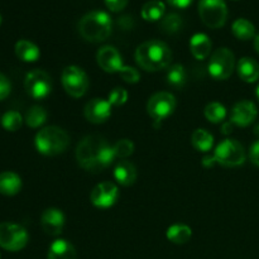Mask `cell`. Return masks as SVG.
<instances>
[{"instance_id": "obj_1", "label": "cell", "mask_w": 259, "mask_h": 259, "mask_svg": "<svg viewBox=\"0 0 259 259\" xmlns=\"http://www.w3.org/2000/svg\"><path fill=\"white\" fill-rule=\"evenodd\" d=\"M115 153L111 144L104 137L88 136L77 144L76 159L83 169L89 172H99L115 161Z\"/></svg>"}, {"instance_id": "obj_2", "label": "cell", "mask_w": 259, "mask_h": 259, "mask_svg": "<svg viewBox=\"0 0 259 259\" xmlns=\"http://www.w3.org/2000/svg\"><path fill=\"white\" fill-rule=\"evenodd\" d=\"M136 62L148 72L166 70L172 61V52L168 46L158 39H151L142 43L136 50Z\"/></svg>"}, {"instance_id": "obj_3", "label": "cell", "mask_w": 259, "mask_h": 259, "mask_svg": "<svg viewBox=\"0 0 259 259\" xmlns=\"http://www.w3.org/2000/svg\"><path fill=\"white\" fill-rule=\"evenodd\" d=\"M113 29V20L110 15L103 10H94L81 18L78 23V32L88 42L99 43L109 38Z\"/></svg>"}, {"instance_id": "obj_4", "label": "cell", "mask_w": 259, "mask_h": 259, "mask_svg": "<svg viewBox=\"0 0 259 259\" xmlns=\"http://www.w3.org/2000/svg\"><path fill=\"white\" fill-rule=\"evenodd\" d=\"M34 146L43 156H58L70 146V136L60 126H46L35 134Z\"/></svg>"}, {"instance_id": "obj_5", "label": "cell", "mask_w": 259, "mask_h": 259, "mask_svg": "<svg viewBox=\"0 0 259 259\" xmlns=\"http://www.w3.org/2000/svg\"><path fill=\"white\" fill-rule=\"evenodd\" d=\"M235 68L234 53L229 48H218L210 57L207 71L217 81H225L232 76Z\"/></svg>"}, {"instance_id": "obj_6", "label": "cell", "mask_w": 259, "mask_h": 259, "mask_svg": "<svg viewBox=\"0 0 259 259\" xmlns=\"http://www.w3.org/2000/svg\"><path fill=\"white\" fill-rule=\"evenodd\" d=\"M212 157L217 164L238 167L245 162V151L244 147L235 139H224L217 146Z\"/></svg>"}, {"instance_id": "obj_7", "label": "cell", "mask_w": 259, "mask_h": 259, "mask_svg": "<svg viewBox=\"0 0 259 259\" xmlns=\"http://www.w3.org/2000/svg\"><path fill=\"white\" fill-rule=\"evenodd\" d=\"M199 15L206 27L218 29L227 23L228 7L224 0H200Z\"/></svg>"}, {"instance_id": "obj_8", "label": "cell", "mask_w": 259, "mask_h": 259, "mask_svg": "<svg viewBox=\"0 0 259 259\" xmlns=\"http://www.w3.org/2000/svg\"><path fill=\"white\" fill-rule=\"evenodd\" d=\"M28 233L22 225L0 223V247L9 252H19L28 244Z\"/></svg>"}, {"instance_id": "obj_9", "label": "cell", "mask_w": 259, "mask_h": 259, "mask_svg": "<svg viewBox=\"0 0 259 259\" xmlns=\"http://www.w3.org/2000/svg\"><path fill=\"white\" fill-rule=\"evenodd\" d=\"M176 105V98L171 93L161 91L149 98L147 103V113L154 121H162L174 114Z\"/></svg>"}, {"instance_id": "obj_10", "label": "cell", "mask_w": 259, "mask_h": 259, "mask_svg": "<svg viewBox=\"0 0 259 259\" xmlns=\"http://www.w3.org/2000/svg\"><path fill=\"white\" fill-rule=\"evenodd\" d=\"M62 85L70 96L82 98L89 89V77L82 68L67 66L62 72Z\"/></svg>"}, {"instance_id": "obj_11", "label": "cell", "mask_w": 259, "mask_h": 259, "mask_svg": "<svg viewBox=\"0 0 259 259\" xmlns=\"http://www.w3.org/2000/svg\"><path fill=\"white\" fill-rule=\"evenodd\" d=\"M24 88L30 98L43 100L52 93V80L46 71L33 70L25 76Z\"/></svg>"}, {"instance_id": "obj_12", "label": "cell", "mask_w": 259, "mask_h": 259, "mask_svg": "<svg viewBox=\"0 0 259 259\" xmlns=\"http://www.w3.org/2000/svg\"><path fill=\"white\" fill-rule=\"evenodd\" d=\"M119 199V189L113 182H101L96 185L90 194V201L99 209H109L114 206Z\"/></svg>"}, {"instance_id": "obj_13", "label": "cell", "mask_w": 259, "mask_h": 259, "mask_svg": "<svg viewBox=\"0 0 259 259\" xmlns=\"http://www.w3.org/2000/svg\"><path fill=\"white\" fill-rule=\"evenodd\" d=\"M96 61L101 70L108 73H119L124 67L123 58L113 46H104L96 53Z\"/></svg>"}, {"instance_id": "obj_14", "label": "cell", "mask_w": 259, "mask_h": 259, "mask_svg": "<svg viewBox=\"0 0 259 259\" xmlns=\"http://www.w3.org/2000/svg\"><path fill=\"white\" fill-rule=\"evenodd\" d=\"M113 106L108 101V99H91L83 108V115L90 123L101 124L105 123L111 116Z\"/></svg>"}, {"instance_id": "obj_15", "label": "cell", "mask_w": 259, "mask_h": 259, "mask_svg": "<svg viewBox=\"0 0 259 259\" xmlns=\"http://www.w3.org/2000/svg\"><path fill=\"white\" fill-rule=\"evenodd\" d=\"M258 110L254 103L249 100L238 101L232 110V116H230V123L237 126H245L250 125L253 121L257 119Z\"/></svg>"}, {"instance_id": "obj_16", "label": "cell", "mask_w": 259, "mask_h": 259, "mask_svg": "<svg viewBox=\"0 0 259 259\" xmlns=\"http://www.w3.org/2000/svg\"><path fill=\"white\" fill-rule=\"evenodd\" d=\"M65 214L60 209H56V207L46 209L42 212V217H40V227H42L43 232L46 234L51 235V237L60 235L62 233L63 227H65Z\"/></svg>"}, {"instance_id": "obj_17", "label": "cell", "mask_w": 259, "mask_h": 259, "mask_svg": "<svg viewBox=\"0 0 259 259\" xmlns=\"http://www.w3.org/2000/svg\"><path fill=\"white\" fill-rule=\"evenodd\" d=\"M212 43L205 33H196L190 39V51L196 60H205L211 52Z\"/></svg>"}, {"instance_id": "obj_18", "label": "cell", "mask_w": 259, "mask_h": 259, "mask_svg": "<svg viewBox=\"0 0 259 259\" xmlns=\"http://www.w3.org/2000/svg\"><path fill=\"white\" fill-rule=\"evenodd\" d=\"M114 179L121 186H132L137 181V168L132 162L120 161L114 168Z\"/></svg>"}, {"instance_id": "obj_19", "label": "cell", "mask_w": 259, "mask_h": 259, "mask_svg": "<svg viewBox=\"0 0 259 259\" xmlns=\"http://www.w3.org/2000/svg\"><path fill=\"white\" fill-rule=\"evenodd\" d=\"M237 71L244 82L252 83L259 80V63L250 57H243L238 61Z\"/></svg>"}, {"instance_id": "obj_20", "label": "cell", "mask_w": 259, "mask_h": 259, "mask_svg": "<svg viewBox=\"0 0 259 259\" xmlns=\"http://www.w3.org/2000/svg\"><path fill=\"white\" fill-rule=\"evenodd\" d=\"M48 259H77L75 247L66 239H56L48 249Z\"/></svg>"}, {"instance_id": "obj_21", "label": "cell", "mask_w": 259, "mask_h": 259, "mask_svg": "<svg viewBox=\"0 0 259 259\" xmlns=\"http://www.w3.org/2000/svg\"><path fill=\"white\" fill-rule=\"evenodd\" d=\"M22 190V180L17 174L5 171L0 174V194L5 196H14Z\"/></svg>"}, {"instance_id": "obj_22", "label": "cell", "mask_w": 259, "mask_h": 259, "mask_svg": "<svg viewBox=\"0 0 259 259\" xmlns=\"http://www.w3.org/2000/svg\"><path fill=\"white\" fill-rule=\"evenodd\" d=\"M15 55L23 62H35L39 58L40 51L37 45L28 39H20L15 43Z\"/></svg>"}, {"instance_id": "obj_23", "label": "cell", "mask_w": 259, "mask_h": 259, "mask_svg": "<svg viewBox=\"0 0 259 259\" xmlns=\"http://www.w3.org/2000/svg\"><path fill=\"white\" fill-rule=\"evenodd\" d=\"M166 7L161 0H149L142 7V18L147 22H158L163 18Z\"/></svg>"}, {"instance_id": "obj_24", "label": "cell", "mask_w": 259, "mask_h": 259, "mask_svg": "<svg viewBox=\"0 0 259 259\" xmlns=\"http://www.w3.org/2000/svg\"><path fill=\"white\" fill-rule=\"evenodd\" d=\"M166 237L174 244H186L191 239L192 230L185 224H174L167 229Z\"/></svg>"}, {"instance_id": "obj_25", "label": "cell", "mask_w": 259, "mask_h": 259, "mask_svg": "<svg viewBox=\"0 0 259 259\" xmlns=\"http://www.w3.org/2000/svg\"><path fill=\"white\" fill-rule=\"evenodd\" d=\"M191 144L196 151L206 153L214 146V137L206 129H196L191 134Z\"/></svg>"}, {"instance_id": "obj_26", "label": "cell", "mask_w": 259, "mask_h": 259, "mask_svg": "<svg viewBox=\"0 0 259 259\" xmlns=\"http://www.w3.org/2000/svg\"><path fill=\"white\" fill-rule=\"evenodd\" d=\"M232 32L238 39L240 40H249L254 38L255 28L252 22H249L245 18H239L235 20L232 25Z\"/></svg>"}, {"instance_id": "obj_27", "label": "cell", "mask_w": 259, "mask_h": 259, "mask_svg": "<svg viewBox=\"0 0 259 259\" xmlns=\"http://www.w3.org/2000/svg\"><path fill=\"white\" fill-rule=\"evenodd\" d=\"M167 83L169 86H172L174 89H182L186 83L187 76L186 71H185V67L182 65H172L168 67V71H167Z\"/></svg>"}, {"instance_id": "obj_28", "label": "cell", "mask_w": 259, "mask_h": 259, "mask_svg": "<svg viewBox=\"0 0 259 259\" xmlns=\"http://www.w3.org/2000/svg\"><path fill=\"white\" fill-rule=\"evenodd\" d=\"M25 124L30 128H39L47 121V111L39 105H34L28 109L25 114Z\"/></svg>"}, {"instance_id": "obj_29", "label": "cell", "mask_w": 259, "mask_h": 259, "mask_svg": "<svg viewBox=\"0 0 259 259\" xmlns=\"http://www.w3.org/2000/svg\"><path fill=\"white\" fill-rule=\"evenodd\" d=\"M205 118L212 124H219L223 123L227 118V109L223 104L218 103V101H212L205 106Z\"/></svg>"}, {"instance_id": "obj_30", "label": "cell", "mask_w": 259, "mask_h": 259, "mask_svg": "<svg viewBox=\"0 0 259 259\" xmlns=\"http://www.w3.org/2000/svg\"><path fill=\"white\" fill-rule=\"evenodd\" d=\"M2 125L5 131L8 132H17L19 131L20 126L23 125V116L22 114L15 110H9L2 116Z\"/></svg>"}, {"instance_id": "obj_31", "label": "cell", "mask_w": 259, "mask_h": 259, "mask_svg": "<svg viewBox=\"0 0 259 259\" xmlns=\"http://www.w3.org/2000/svg\"><path fill=\"white\" fill-rule=\"evenodd\" d=\"M159 27L167 34H174V33H177L181 29L182 18L179 14H176V13H171V14L162 18Z\"/></svg>"}, {"instance_id": "obj_32", "label": "cell", "mask_w": 259, "mask_h": 259, "mask_svg": "<svg viewBox=\"0 0 259 259\" xmlns=\"http://www.w3.org/2000/svg\"><path fill=\"white\" fill-rule=\"evenodd\" d=\"M113 149L116 158H128L129 156L133 154L134 143L129 139H120L115 144H113Z\"/></svg>"}, {"instance_id": "obj_33", "label": "cell", "mask_w": 259, "mask_h": 259, "mask_svg": "<svg viewBox=\"0 0 259 259\" xmlns=\"http://www.w3.org/2000/svg\"><path fill=\"white\" fill-rule=\"evenodd\" d=\"M128 100V91L123 88H115L108 95V101L111 106H121Z\"/></svg>"}, {"instance_id": "obj_34", "label": "cell", "mask_w": 259, "mask_h": 259, "mask_svg": "<svg viewBox=\"0 0 259 259\" xmlns=\"http://www.w3.org/2000/svg\"><path fill=\"white\" fill-rule=\"evenodd\" d=\"M120 77L125 81L126 83H137L141 80V73L138 72V70L132 66H125L121 68L120 72H119Z\"/></svg>"}, {"instance_id": "obj_35", "label": "cell", "mask_w": 259, "mask_h": 259, "mask_svg": "<svg viewBox=\"0 0 259 259\" xmlns=\"http://www.w3.org/2000/svg\"><path fill=\"white\" fill-rule=\"evenodd\" d=\"M10 91H12V83H10L9 78L4 73L0 72V101L7 99Z\"/></svg>"}, {"instance_id": "obj_36", "label": "cell", "mask_w": 259, "mask_h": 259, "mask_svg": "<svg viewBox=\"0 0 259 259\" xmlns=\"http://www.w3.org/2000/svg\"><path fill=\"white\" fill-rule=\"evenodd\" d=\"M104 2H105L106 8H108L110 12L116 13L121 12V10L125 8L129 0H104Z\"/></svg>"}, {"instance_id": "obj_37", "label": "cell", "mask_w": 259, "mask_h": 259, "mask_svg": "<svg viewBox=\"0 0 259 259\" xmlns=\"http://www.w3.org/2000/svg\"><path fill=\"white\" fill-rule=\"evenodd\" d=\"M249 158H250V161L255 164V166L259 167V139L258 141H255L254 143L250 146Z\"/></svg>"}, {"instance_id": "obj_38", "label": "cell", "mask_w": 259, "mask_h": 259, "mask_svg": "<svg viewBox=\"0 0 259 259\" xmlns=\"http://www.w3.org/2000/svg\"><path fill=\"white\" fill-rule=\"evenodd\" d=\"M169 5L175 8H179V9H185V8L189 7L192 3V0H167Z\"/></svg>"}, {"instance_id": "obj_39", "label": "cell", "mask_w": 259, "mask_h": 259, "mask_svg": "<svg viewBox=\"0 0 259 259\" xmlns=\"http://www.w3.org/2000/svg\"><path fill=\"white\" fill-rule=\"evenodd\" d=\"M202 164H204L205 167H212L217 164V162H215L214 157H205V158L202 159Z\"/></svg>"}, {"instance_id": "obj_40", "label": "cell", "mask_w": 259, "mask_h": 259, "mask_svg": "<svg viewBox=\"0 0 259 259\" xmlns=\"http://www.w3.org/2000/svg\"><path fill=\"white\" fill-rule=\"evenodd\" d=\"M224 131H223V133L224 134H229V133H232V123H227V124H224Z\"/></svg>"}, {"instance_id": "obj_41", "label": "cell", "mask_w": 259, "mask_h": 259, "mask_svg": "<svg viewBox=\"0 0 259 259\" xmlns=\"http://www.w3.org/2000/svg\"><path fill=\"white\" fill-rule=\"evenodd\" d=\"M254 48H255V51L259 53V34L255 37V39H254Z\"/></svg>"}, {"instance_id": "obj_42", "label": "cell", "mask_w": 259, "mask_h": 259, "mask_svg": "<svg viewBox=\"0 0 259 259\" xmlns=\"http://www.w3.org/2000/svg\"><path fill=\"white\" fill-rule=\"evenodd\" d=\"M255 95H257V99H258V101H259V85L257 86V90H255Z\"/></svg>"}, {"instance_id": "obj_43", "label": "cell", "mask_w": 259, "mask_h": 259, "mask_svg": "<svg viewBox=\"0 0 259 259\" xmlns=\"http://www.w3.org/2000/svg\"><path fill=\"white\" fill-rule=\"evenodd\" d=\"M2 20H3V18H2V15H0V24H2Z\"/></svg>"}, {"instance_id": "obj_44", "label": "cell", "mask_w": 259, "mask_h": 259, "mask_svg": "<svg viewBox=\"0 0 259 259\" xmlns=\"http://www.w3.org/2000/svg\"><path fill=\"white\" fill-rule=\"evenodd\" d=\"M0 259H2V254H0Z\"/></svg>"}]
</instances>
